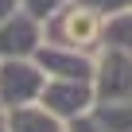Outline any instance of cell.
Masks as SVG:
<instances>
[{
    "label": "cell",
    "instance_id": "6da1fadb",
    "mask_svg": "<svg viewBox=\"0 0 132 132\" xmlns=\"http://www.w3.org/2000/svg\"><path fill=\"white\" fill-rule=\"evenodd\" d=\"M43 39L47 43H58V47H74V51H86V54H97L101 43H105V16L82 8V4H62L58 12H51L43 20Z\"/></svg>",
    "mask_w": 132,
    "mask_h": 132
},
{
    "label": "cell",
    "instance_id": "7a4b0ae2",
    "mask_svg": "<svg viewBox=\"0 0 132 132\" xmlns=\"http://www.w3.org/2000/svg\"><path fill=\"white\" fill-rule=\"evenodd\" d=\"M93 97L97 101H132V54L101 43L93 54Z\"/></svg>",
    "mask_w": 132,
    "mask_h": 132
},
{
    "label": "cell",
    "instance_id": "3957f363",
    "mask_svg": "<svg viewBox=\"0 0 132 132\" xmlns=\"http://www.w3.org/2000/svg\"><path fill=\"white\" fill-rule=\"evenodd\" d=\"M43 82L47 74L35 66V58H0V109L35 105Z\"/></svg>",
    "mask_w": 132,
    "mask_h": 132
},
{
    "label": "cell",
    "instance_id": "277c9868",
    "mask_svg": "<svg viewBox=\"0 0 132 132\" xmlns=\"http://www.w3.org/2000/svg\"><path fill=\"white\" fill-rule=\"evenodd\" d=\"M93 82H74V78H47L43 82V93H39V105L58 117L62 124H70L78 117H86L93 109Z\"/></svg>",
    "mask_w": 132,
    "mask_h": 132
},
{
    "label": "cell",
    "instance_id": "5b68a950",
    "mask_svg": "<svg viewBox=\"0 0 132 132\" xmlns=\"http://www.w3.org/2000/svg\"><path fill=\"white\" fill-rule=\"evenodd\" d=\"M31 58H35V66L47 78H74V82H89L93 78V54L74 51V47H58V43L43 39Z\"/></svg>",
    "mask_w": 132,
    "mask_h": 132
},
{
    "label": "cell",
    "instance_id": "8992f818",
    "mask_svg": "<svg viewBox=\"0 0 132 132\" xmlns=\"http://www.w3.org/2000/svg\"><path fill=\"white\" fill-rule=\"evenodd\" d=\"M43 43V20L16 8L8 20H0V58H31Z\"/></svg>",
    "mask_w": 132,
    "mask_h": 132
},
{
    "label": "cell",
    "instance_id": "52a82bcc",
    "mask_svg": "<svg viewBox=\"0 0 132 132\" xmlns=\"http://www.w3.org/2000/svg\"><path fill=\"white\" fill-rule=\"evenodd\" d=\"M4 124H8V132H66V124H62L58 117H51L39 101H35V105L4 109Z\"/></svg>",
    "mask_w": 132,
    "mask_h": 132
},
{
    "label": "cell",
    "instance_id": "ba28073f",
    "mask_svg": "<svg viewBox=\"0 0 132 132\" xmlns=\"http://www.w3.org/2000/svg\"><path fill=\"white\" fill-rule=\"evenodd\" d=\"M89 117L109 132H132V101H93Z\"/></svg>",
    "mask_w": 132,
    "mask_h": 132
},
{
    "label": "cell",
    "instance_id": "9c48e42d",
    "mask_svg": "<svg viewBox=\"0 0 132 132\" xmlns=\"http://www.w3.org/2000/svg\"><path fill=\"white\" fill-rule=\"evenodd\" d=\"M105 43H113V47H120V51L132 54V4L120 8V12H113L105 20Z\"/></svg>",
    "mask_w": 132,
    "mask_h": 132
},
{
    "label": "cell",
    "instance_id": "30bf717a",
    "mask_svg": "<svg viewBox=\"0 0 132 132\" xmlns=\"http://www.w3.org/2000/svg\"><path fill=\"white\" fill-rule=\"evenodd\" d=\"M62 4H70V0H20V8L23 12H31L35 20H47L51 12H58Z\"/></svg>",
    "mask_w": 132,
    "mask_h": 132
},
{
    "label": "cell",
    "instance_id": "8fae6325",
    "mask_svg": "<svg viewBox=\"0 0 132 132\" xmlns=\"http://www.w3.org/2000/svg\"><path fill=\"white\" fill-rule=\"evenodd\" d=\"M74 4H82V8H89V12H97V16H113V12H120V8H128V0H74Z\"/></svg>",
    "mask_w": 132,
    "mask_h": 132
},
{
    "label": "cell",
    "instance_id": "7c38bea8",
    "mask_svg": "<svg viewBox=\"0 0 132 132\" xmlns=\"http://www.w3.org/2000/svg\"><path fill=\"white\" fill-rule=\"evenodd\" d=\"M66 132H109V128H105V124H97V120L86 113V117H78V120L66 124Z\"/></svg>",
    "mask_w": 132,
    "mask_h": 132
},
{
    "label": "cell",
    "instance_id": "4fadbf2b",
    "mask_svg": "<svg viewBox=\"0 0 132 132\" xmlns=\"http://www.w3.org/2000/svg\"><path fill=\"white\" fill-rule=\"evenodd\" d=\"M16 8H20V0H0V20H8Z\"/></svg>",
    "mask_w": 132,
    "mask_h": 132
},
{
    "label": "cell",
    "instance_id": "5bb4252c",
    "mask_svg": "<svg viewBox=\"0 0 132 132\" xmlns=\"http://www.w3.org/2000/svg\"><path fill=\"white\" fill-rule=\"evenodd\" d=\"M0 132H8V124H4V109H0Z\"/></svg>",
    "mask_w": 132,
    "mask_h": 132
},
{
    "label": "cell",
    "instance_id": "9a60e30c",
    "mask_svg": "<svg viewBox=\"0 0 132 132\" xmlns=\"http://www.w3.org/2000/svg\"><path fill=\"white\" fill-rule=\"evenodd\" d=\"M128 4H132V0H128Z\"/></svg>",
    "mask_w": 132,
    "mask_h": 132
}]
</instances>
